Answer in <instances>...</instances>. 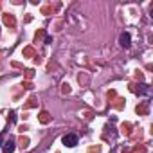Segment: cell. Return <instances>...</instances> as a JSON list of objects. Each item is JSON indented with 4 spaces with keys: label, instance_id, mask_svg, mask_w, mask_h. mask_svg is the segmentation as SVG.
I'll list each match as a JSON object with an SVG mask.
<instances>
[{
    "label": "cell",
    "instance_id": "obj_1",
    "mask_svg": "<svg viewBox=\"0 0 153 153\" xmlns=\"http://www.w3.org/2000/svg\"><path fill=\"white\" fill-rule=\"evenodd\" d=\"M63 144H65V146H68V148H74L76 144H78V137H76L74 133H68V135H65V137H63Z\"/></svg>",
    "mask_w": 153,
    "mask_h": 153
},
{
    "label": "cell",
    "instance_id": "obj_2",
    "mask_svg": "<svg viewBox=\"0 0 153 153\" xmlns=\"http://www.w3.org/2000/svg\"><path fill=\"white\" fill-rule=\"evenodd\" d=\"M130 40H131L130 34H128V33H123V34L119 36V43H121V47L128 49V47H130Z\"/></svg>",
    "mask_w": 153,
    "mask_h": 153
},
{
    "label": "cell",
    "instance_id": "obj_3",
    "mask_svg": "<svg viewBox=\"0 0 153 153\" xmlns=\"http://www.w3.org/2000/svg\"><path fill=\"white\" fill-rule=\"evenodd\" d=\"M2 151H4V153H13V151H15V142H13V139H9V140L4 142Z\"/></svg>",
    "mask_w": 153,
    "mask_h": 153
},
{
    "label": "cell",
    "instance_id": "obj_4",
    "mask_svg": "<svg viewBox=\"0 0 153 153\" xmlns=\"http://www.w3.org/2000/svg\"><path fill=\"white\" fill-rule=\"evenodd\" d=\"M4 22H6L7 25H11V27H15V25H16V20H15V16H13V15H4Z\"/></svg>",
    "mask_w": 153,
    "mask_h": 153
},
{
    "label": "cell",
    "instance_id": "obj_5",
    "mask_svg": "<svg viewBox=\"0 0 153 153\" xmlns=\"http://www.w3.org/2000/svg\"><path fill=\"white\" fill-rule=\"evenodd\" d=\"M49 121H51V115H49L47 112H42V114H40V123H42V124H47Z\"/></svg>",
    "mask_w": 153,
    "mask_h": 153
},
{
    "label": "cell",
    "instance_id": "obj_6",
    "mask_svg": "<svg viewBox=\"0 0 153 153\" xmlns=\"http://www.w3.org/2000/svg\"><path fill=\"white\" fill-rule=\"evenodd\" d=\"M20 146H22V148H27V146H29V139H27V137H22V139H20Z\"/></svg>",
    "mask_w": 153,
    "mask_h": 153
},
{
    "label": "cell",
    "instance_id": "obj_7",
    "mask_svg": "<svg viewBox=\"0 0 153 153\" xmlns=\"http://www.w3.org/2000/svg\"><path fill=\"white\" fill-rule=\"evenodd\" d=\"M63 92H65V94H68V92H70V88H68V85H63Z\"/></svg>",
    "mask_w": 153,
    "mask_h": 153
}]
</instances>
